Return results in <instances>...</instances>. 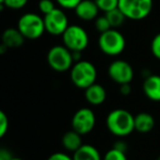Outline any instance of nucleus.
I'll list each match as a JSON object with an SVG mask.
<instances>
[{
	"mask_svg": "<svg viewBox=\"0 0 160 160\" xmlns=\"http://www.w3.org/2000/svg\"><path fill=\"white\" fill-rule=\"evenodd\" d=\"M135 116L125 109H115L107 116V127L113 135L126 137L135 131Z\"/></svg>",
	"mask_w": 160,
	"mask_h": 160,
	"instance_id": "1",
	"label": "nucleus"
},
{
	"mask_svg": "<svg viewBox=\"0 0 160 160\" xmlns=\"http://www.w3.org/2000/svg\"><path fill=\"white\" fill-rule=\"evenodd\" d=\"M97 76L98 72L96 66L88 60H79L75 62L70 69L71 82L77 88L83 90L96 83Z\"/></svg>",
	"mask_w": 160,
	"mask_h": 160,
	"instance_id": "2",
	"label": "nucleus"
},
{
	"mask_svg": "<svg viewBox=\"0 0 160 160\" xmlns=\"http://www.w3.org/2000/svg\"><path fill=\"white\" fill-rule=\"evenodd\" d=\"M17 28L27 40H38L46 32L44 18L33 12H28L21 16Z\"/></svg>",
	"mask_w": 160,
	"mask_h": 160,
	"instance_id": "3",
	"label": "nucleus"
},
{
	"mask_svg": "<svg viewBox=\"0 0 160 160\" xmlns=\"http://www.w3.org/2000/svg\"><path fill=\"white\" fill-rule=\"evenodd\" d=\"M99 47L101 52L109 56H118L123 53L126 46L125 38L116 29H111L103 32L99 36Z\"/></svg>",
	"mask_w": 160,
	"mask_h": 160,
	"instance_id": "4",
	"label": "nucleus"
},
{
	"mask_svg": "<svg viewBox=\"0 0 160 160\" xmlns=\"http://www.w3.org/2000/svg\"><path fill=\"white\" fill-rule=\"evenodd\" d=\"M152 0H118V9L126 19L134 21L142 20L152 10Z\"/></svg>",
	"mask_w": 160,
	"mask_h": 160,
	"instance_id": "5",
	"label": "nucleus"
},
{
	"mask_svg": "<svg viewBox=\"0 0 160 160\" xmlns=\"http://www.w3.org/2000/svg\"><path fill=\"white\" fill-rule=\"evenodd\" d=\"M47 64L53 70L58 72L70 70L75 64L72 59V52L65 45H55L47 53Z\"/></svg>",
	"mask_w": 160,
	"mask_h": 160,
	"instance_id": "6",
	"label": "nucleus"
},
{
	"mask_svg": "<svg viewBox=\"0 0 160 160\" xmlns=\"http://www.w3.org/2000/svg\"><path fill=\"white\" fill-rule=\"evenodd\" d=\"M62 43L71 52H82L89 44V35L83 28L77 24H71L62 35Z\"/></svg>",
	"mask_w": 160,
	"mask_h": 160,
	"instance_id": "7",
	"label": "nucleus"
},
{
	"mask_svg": "<svg viewBox=\"0 0 160 160\" xmlns=\"http://www.w3.org/2000/svg\"><path fill=\"white\" fill-rule=\"evenodd\" d=\"M72 129L80 135L89 134L96 126V114L91 109L81 108L79 109L71 118Z\"/></svg>",
	"mask_w": 160,
	"mask_h": 160,
	"instance_id": "8",
	"label": "nucleus"
},
{
	"mask_svg": "<svg viewBox=\"0 0 160 160\" xmlns=\"http://www.w3.org/2000/svg\"><path fill=\"white\" fill-rule=\"evenodd\" d=\"M45 30L51 35H62L69 27L66 13L59 8H56L48 14L44 16Z\"/></svg>",
	"mask_w": 160,
	"mask_h": 160,
	"instance_id": "9",
	"label": "nucleus"
},
{
	"mask_svg": "<svg viewBox=\"0 0 160 160\" xmlns=\"http://www.w3.org/2000/svg\"><path fill=\"white\" fill-rule=\"evenodd\" d=\"M109 77L118 85L131 83L134 78V69L126 60L116 59L110 64L108 68Z\"/></svg>",
	"mask_w": 160,
	"mask_h": 160,
	"instance_id": "10",
	"label": "nucleus"
},
{
	"mask_svg": "<svg viewBox=\"0 0 160 160\" xmlns=\"http://www.w3.org/2000/svg\"><path fill=\"white\" fill-rule=\"evenodd\" d=\"M100 9L98 8L94 0H82L75 8V13L80 20L92 21L98 18Z\"/></svg>",
	"mask_w": 160,
	"mask_h": 160,
	"instance_id": "11",
	"label": "nucleus"
},
{
	"mask_svg": "<svg viewBox=\"0 0 160 160\" xmlns=\"http://www.w3.org/2000/svg\"><path fill=\"white\" fill-rule=\"evenodd\" d=\"M142 90L149 100L160 102V76L149 73L144 80Z\"/></svg>",
	"mask_w": 160,
	"mask_h": 160,
	"instance_id": "12",
	"label": "nucleus"
},
{
	"mask_svg": "<svg viewBox=\"0 0 160 160\" xmlns=\"http://www.w3.org/2000/svg\"><path fill=\"white\" fill-rule=\"evenodd\" d=\"M25 38L20 32L18 28H9L6 29L1 36V43L8 48H19L23 45Z\"/></svg>",
	"mask_w": 160,
	"mask_h": 160,
	"instance_id": "13",
	"label": "nucleus"
},
{
	"mask_svg": "<svg viewBox=\"0 0 160 160\" xmlns=\"http://www.w3.org/2000/svg\"><path fill=\"white\" fill-rule=\"evenodd\" d=\"M85 98L91 105H100L107 99V90L99 83H93L85 89Z\"/></svg>",
	"mask_w": 160,
	"mask_h": 160,
	"instance_id": "14",
	"label": "nucleus"
},
{
	"mask_svg": "<svg viewBox=\"0 0 160 160\" xmlns=\"http://www.w3.org/2000/svg\"><path fill=\"white\" fill-rule=\"evenodd\" d=\"M72 158L73 160H103L100 151L89 144H83L79 149L72 152Z\"/></svg>",
	"mask_w": 160,
	"mask_h": 160,
	"instance_id": "15",
	"label": "nucleus"
},
{
	"mask_svg": "<svg viewBox=\"0 0 160 160\" xmlns=\"http://www.w3.org/2000/svg\"><path fill=\"white\" fill-rule=\"evenodd\" d=\"M81 136L79 133H77L76 131L71 129L62 135V144L64 146V148L67 151H71V152H75L77 149H79L80 147L82 146V139H81Z\"/></svg>",
	"mask_w": 160,
	"mask_h": 160,
	"instance_id": "16",
	"label": "nucleus"
},
{
	"mask_svg": "<svg viewBox=\"0 0 160 160\" xmlns=\"http://www.w3.org/2000/svg\"><path fill=\"white\" fill-rule=\"evenodd\" d=\"M134 122H135V131L139 132V133H148L155 126L153 116L146 112H142V113L135 115Z\"/></svg>",
	"mask_w": 160,
	"mask_h": 160,
	"instance_id": "17",
	"label": "nucleus"
},
{
	"mask_svg": "<svg viewBox=\"0 0 160 160\" xmlns=\"http://www.w3.org/2000/svg\"><path fill=\"white\" fill-rule=\"evenodd\" d=\"M105 16H107L112 29H118V28H120L121 25H123L125 20H126V17L124 16V13H123L118 8H115V9L111 10V11L107 12Z\"/></svg>",
	"mask_w": 160,
	"mask_h": 160,
	"instance_id": "18",
	"label": "nucleus"
},
{
	"mask_svg": "<svg viewBox=\"0 0 160 160\" xmlns=\"http://www.w3.org/2000/svg\"><path fill=\"white\" fill-rule=\"evenodd\" d=\"M94 2L97 3L100 11L105 13L115 8H118V0H94Z\"/></svg>",
	"mask_w": 160,
	"mask_h": 160,
	"instance_id": "19",
	"label": "nucleus"
},
{
	"mask_svg": "<svg viewBox=\"0 0 160 160\" xmlns=\"http://www.w3.org/2000/svg\"><path fill=\"white\" fill-rule=\"evenodd\" d=\"M28 2H29V0H3L2 2H0V5L2 7L1 9L6 7L11 10H20L24 8Z\"/></svg>",
	"mask_w": 160,
	"mask_h": 160,
	"instance_id": "20",
	"label": "nucleus"
},
{
	"mask_svg": "<svg viewBox=\"0 0 160 160\" xmlns=\"http://www.w3.org/2000/svg\"><path fill=\"white\" fill-rule=\"evenodd\" d=\"M94 28H96V30H98V31L100 32V34L112 29V27H111V24H110L109 20H108L107 16L98 17V18L94 20Z\"/></svg>",
	"mask_w": 160,
	"mask_h": 160,
	"instance_id": "21",
	"label": "nucleus"
},
{
	"mask_svg": "<svg viewBox=\"0 0 160 160\" xmlns=\"http://www.w3.org/2000/svg\"><path fill=\"white\" fill-rule=\"evenodd\" d=\"M103 160H127L126 155L125 152L121 150H118V149L113 148L112 147L110 150H108L105 152L104 157H103Z\"/></svg>",
	"mask_w": 160,
	"mask_h": 160,
	"instance_id": "22",
	"label": "nucleus"
},
{
	"mask_svg": "<svg viewBox=\"0 0 160 160\" xmlns=\"http://www.w3.org/2000/svg\"><path fill=\"white\" fill-rule=\"evenodd\" d=\"M54 9H56V6L53 0H40V2H38V10H40L42 14L46 16L49 12L53 11Z\"/></svg>",
	"mask_w": 160,
	"mask_h": 160,
	"instance_id": "23",
	"label": "nucleus"
},
{
	"mask_svg": "<svg viewBox=\"0 0 160 160\" xmlns=\"http://www.w3.org/2000/svg\"><path fill=\"white\" fill-rule=\"evenodd\" d=\"M8 129H9V118L5 112L1 111L0 112V137H3L7 134Z\"/></svg>",
	"mask_w": 160,
	"mask_h": 160,
	"instance_id": "24",
	"label": "nucleus"
},
{
	"mask_svg": "<svg viewBox=\"0 0 160 160\" xmlns=\"http://www.w3.org/2000/svg\"><path fill=\"white\" fill-rule=\"evenodd\" d=\"M151 53L157 59L160 60V33L155 35V38L151 41Z\"/></svg>",
	"mask_w": 160,
	"mask_h": 160,
	"instance_id": "25",
	"label": "nucleus"
},
{
	"mask_svg": "<svg viewBox=\"0 0 160 160\" xmlns=\"http://www.w3.org/2000/svg\"><path fill=\"white\" fill-rule=\"evenodd\" d=\"M82 0H56L57 5L62 9H73L81 2Z\"/></svg>",
	"mask_w": 160,
	"mask_h": 160,
	"instance_id": "26",
	"label": "nucleus"
},
{
	"mask_svg": "<svg viewBox=\"0 0 160 160\" xmlns=\"http://www.w3.org/2000/svg\"><path fill=\"white\" fill-rule=\"evenodd\" d=\"M47 160H73L72 156H69L66 152H54L48 157Z\"/></svg>",
	"mask_w": 160,
	"mask_h": 160,
	"instance_id": "27",
	"label": "nucleus"
},
{
	"mask_svg": "<svg viewBox=\"0 0 160 160\" xmlns=\"http://www.w3.org/2000/svg\"><path fill=\"white\" fill-rule=\"evenodd\" d=\"M113 148L118 149V150L123 151V152H126V150H127V145H126V142H123V140H118V142H114Z\"/></svg>",
	"mask_w": 160,
	"mask_h": 160,
	"instance_id": "28",
	"label": "nucleus"
},
{
	"mask_svg": "<svg viewBox=\"0 0 160 160\" xmlns=\"http://www.w3.org/2000/svg\"><path fill=\"white\" fill-rule=\"evenodd\" d=\"M120 92H121V94H123V96H128V94L132 92L131 83H124V85H121L120 86Z\"/></svg>",
	"mask_w": 160,
	"mask_h": 160,
	"instance_id": "29",
	"label": "nucleus"
},
{
	"mask_svg": "<svg viewBox=\"0 0 160 160\" xmlns=\"http://www.w3.org/2000/svg\"><path fill=\"white\" fill-rule=\"evenodd\" d=\"M11 158H12V156L9 150H7V149H5V148H2L0 150V160H10Z\"/></svg>",
	"mask_w": 160,
	"mask_h": 160,
	"instance_id": "30",
	"label": "nucleus"
},
{
	"mask_svg": "<svg viewBox=\"0 0 160 160\" xmlns=\"http://www.w3.org/2000/svg\"><path fill=\"white\" fill-rule=\"evenodd\" d=\"M72 59L75 62H79V60H81V52H72Z\"/></svg>",
	"mask_w": 160,
	"mask_h": 160,
	"instance_id": "31",
	"label": "nucleus"
},
{
	"mask_svg": "<svg viewBox=\"0 0 160 160\" xmlns=\"http://www.w3.org/2000/svg\"><path fill=\"white\" fill-rule=\"evenodd\" d=\"M10 160H23V159H21V158H17V157H12Z\"/></svg>",
	"mask_w": 160,
	"mask_h": 160,
	"instance_id": "32",
	"label": "nucleus"
},
{
	"mask_svg": "<svg viewBox=\"0 0 160 160\" xmlns=\"http://www.w3.org/2000/svg\"><path fill=\"white\" fill-rule=\"evenodd\" d=\"M157 160H160V156H159V157L157 158Z\"/></svg>",
	"mask_w": 160,
	"mask_h": 160,
	"instance_id": "33",
	"label": "nucleus"
},
{
	"mask_svg": "<svg viewBox=\"0 0 160 160\" xmlns=\"http://www.w3.org/2000/svg\"><path fill=\"white\" fill-rule=\"evenodd\" d=\"M2 1H3V0H0V2H2Z\"/></svg>",
	"mask_w": 160,
	"mask_h": 160,
	"instance_id": "34",
	"label": "nucleus"
}]
</instances>
